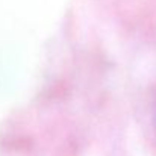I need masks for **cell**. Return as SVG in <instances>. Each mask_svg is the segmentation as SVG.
<instances>
[{"instance_id": "1", "label": "cell", "mask_w": 156, "mask_h": 156, "mask_svg": "<svg viewBox=\"0 0 156 156\" xmlns=\"http://www.w3.org/2000/svg\"><path fill=\"white\" fill-rule=\"evenodd\" d=\"M152 109H153V114H152V121H153V130H155V135H156V94H155V99H153Z\"/></svg>"}]
</instances>
